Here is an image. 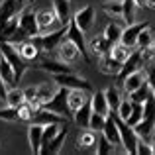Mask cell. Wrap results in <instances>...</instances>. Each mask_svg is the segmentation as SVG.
I'll return each instance as SVG.
<instances>
[{"label": "cell", "instance_id": "1", "mask_svg": "<svg viewBox=\"0 0 155 155\" xmlns=\"http://www.w3.org/2000/svg\"><path fill=\"white\" fill-rule=\"evenodd\" d=\"M65 34H67V26H61L59 30L55 31H43V34H38L34 35V43L38 45V49L41 53H47V55H51L53 51L59 47V43L63 41Z\"/></svg>", "mask_w": 155, "mask_h": 155}, {"label": "cell", "instance_id": "2", "mask_svg": "<svg viewBox=\"0 0 155 155\" xmlns=\"http://www.w3.org/2000/svg\"><path fill=\"white\" fill-rule=\"evenodd\" d=\"M0 55H2L4 59L12 65L16 83H20V79H22V77L26 75V71H28V63L20 57L16 45H14V43H8V41H0Z\"/></svg>", "mask_w": 155, "mask_h": 155}, {"label": "cell", "instance_id": "3", "mask_svg": "<svg viewBox=\"0 0 155 155\" xmlns=\"http://www.w3.org/2000/svg\"><path fill=\"white\" fill-rule=\"evenodd\" d=\"M67 94H69V88L57 87L55 94L47 102H43L41 106L45 110H49V112L57 114V116H61V118H71V110H69V104H67Z\"/></svg>", "mask_w": 155, "mask_h": 155}, {"label": "cell", "instance_id": "4", "mask_svg": "<svg viewBox=\"0 0 155 155\" xmlns=\"http://www.w3.org/2000/svg\"><path fill=\"white\" fill-rule=\"evenodd\" d=\"M53 83H55L57 87H65V88H79V91H84V92H88V94L94 92L92 83H88L84 77H79L75 71L63 73V75H53Z\"/></svg>", "mask_w": 155, "mask_h": 155}, {"label": "cell", "instance_id": "5", "mask_svg": "<svg viewBox=\"0 0 155 155\" xmlns=\"http://www.w3.org/2000/svg\"><path fill=\"white\" fill-rule=\"evenodd\" d=\"M34 69H41V71H47L49 75H63V73H71L75 71V69L71 67V65L63 63V61H59L55 57L53 59L51 55H47V53H39V57L34 61Z\"/></svg>", "mask_w": 155, "mask_h": 155}, {"label": "cell", "instance_id": "6", "mask_svg": "<svg viewBox=\"0 0 155 155\" xmlns=\"http://www.w3.org/2000/svg\"><path fill=\"white\" fill-rule=\"evenodd\" d=\"M112 116H114V120H116V124H118V130H120V145L124 147L126 153L136 155V147H137V141H140L137 134L134 132V128L130 124H126L122 118H118L116 112H112Z\"/></svg>", "mask_w": 155, "mask_h": 155}, {"label": "cell", "instance_id": "7", "mask_svg": "<svg viewBox=\"0 0 155 155\" xmlns=\"http://www.w3.org/2000/svg\"><path fill=\"white\" fill-rule=\"evenodd\" d=\"M65 38L71 39V41L75 43L77 49H79V53H81V57H83L87 63H92V57H91V53H88L87 41H84V31L73 22V18L69 20V24H67V34H65Z\"/></svg>", "mask_w": 155, "mask_h": 155}, {"label": "cell", "instance_id": "8", "mask_svg": "<svg viewBox=\"0 0 155 155\" xmlns=\"http://www.w3.org/2000/svg\"><path fill=\"white\" fill-rule=\"evenodd\" d=\"M18 28L28 35V38H34V35L39 34L38 28V20H35V10L30 6H26L24 10H20L18 14Z\"/></svg>", "mask_w": 155, "mask_h": 155}, {"label": "cell", "instance_id": "9", "mask_svg": "<svg viewBox=\"0 0 155 155\" xmlns=\"http://www.w3.org/2000/svg\"><path fill=\"white\" fill-rule=\"evenodd\" d=\"M143 67V57H141V49H132V53L128 55V59L122 63L120 67V73H118V83H122V81L126 79V77L130 75V73L137 71V69Z\"/></svg>", "mask_w": 155, "mask_h": 155}, {"label": "cell", "instance_id": "10", "mask_svg": "<svg viewBox=\"0 0 155 155\" xmlns=\"http://www.w3.org/2000/svg\"><path fill=\"white\" fill-rule=\"evenodd\" d=\"M55 53H57V59L63 61V63H67V65H75L77 61H79V57H81L77 45L67 38H63V41L59 43V47L55 49Z\"/></svg>", "mask_w": 155, "mask_h": 155}, {"label": "cell", "instance_id": "11", "mask_svg": "<svg viewBox=\"0 0 155 155\" xmlns=\"http://www.w3.org/2000/svg\"><path fill=\"white\" fill-rule=\"evenodd\" d=\"M147 26V22H134V24H126V28L122 30L120 34V43H124L126 47L134 49L136 47V41H137V35L143 28Z\"/></svg>", "mask_w": 155, "mask_h": 155}, {"label": "cell", "instance_id": "12", "mask_svg": "<svg viewBox=\"0 0 155 155\" xmlns=\"http://www.w3.org/2000/svg\"><path fill=\"white\" fill-rule=\"evenodd\" d=\"M65 137H67V126H63V128L59 130V134L53 136L49 141L41 143L39 155H57L61 149H63V145H65Z\"/></svg>", "mask_w": 155, "mask_h": 155}, {"label": "cell", "instance_id": "13", "mask_svg": "<svg viewBox=\"0 0 155 155\" xmlns=\"http://www.w3.org/2000/svg\"><path fill=\"white\" fill-rule=\"evenodd\" d=\"M132 128L141 141H151V137L155 136V116H143Z\"/></svg>", "mask_w": 155, "mask_h": 155}, {"label": "cell", "instance_id": "14", "mask_svg": "<svg viewBox=\"0 0 155 155\" xmlns=\"http://www.w3.org/2000/svg\"><path fill=\"white\" fill-rule=\"evenodd\" d=\"M16 49H18L20 57H22V59L26 61L28 65H30V63H34V61L39 57V53H41V51L38 49V45L34 43V39H31V38L22 39L20 43H16Z\"/></svg>", "mask_w": 155, "mask_h": 155}, {"label": "cell", "instance_id": "15", "mask_svg": "<svg viewBox=\"0 0 155 155\" xmlns=\"http://www.w3.org/2000/svg\"><path fill=\"white\" fill-rule=\"evenodd\" d=\"M73 22H75L77 26H79L81 30L87 34V31L92 28V24H94V8H92V6L81 8L79 12H75V14H73Z\"/></svg>", "mask_w": 155, "mask_h": 155}, {"label": "cell", "instance_id": "16", "mask_svg": "<svg viewBox=\"0 0 155 155\" xmlns=\"http://www.w3.org/2000/svg\"><path fill=\"white\" fill-rule=\"evenodd\" d=\"M100 134H102V136L114 145V147H116V145H120V130H118V124H116V120H114L112 112L106 116L104 126H102V130H100Z\"/></svg>", "mask_w": 155, "mask_h": 155}, {"label": "cell", "instance_id": "17", "mask_svg": "<svg viewBox=\"0 0 155 155\" xmlns=\"http://www.w3.org/2000/svg\"><path fill=\"white\" fill-rule=\"evenodd\" d=\"M120 67H122V63L114 59V57L110 55V51L98 57V69H100V73H102V75L116 77L118 73H120Z\"/></svg>", "mask_w": 155, "mask_h": 155}, {"label": "cell", "instance_id": "18", "mask_svg": "<svg viewBox=\"0 0 155 155\" xmlns=\"http://www.w3.org/2000/svg\"><path fill=\"white\" fill-rule=\"evenodd\" d=\"M41 140H43V126L41 124H35V122H30V128H28V141H30L31 153L39 155Z\"/></svg>", "mask_w": 155, "mask_h": 155}, {"label": "cell", "instance_id": "19", "mask_svg": "<svg viewBox=\"0 0 155 155\" xmlns=\"http://www.w3.org/2000/svg\"><path fill=\"white\" fill-rule=\"evenodd\" d=\"M35 20H38V28H39V34L43 31H49L53 28V24H57V16L53 12V8H41V10L35 12Z\"/></svg>", "mask_w": 155, "mask_h": 155}, {"label": "cell", "instance_id": "20", "mask_svg": "<svg viewBox=\"0 0 155 155\" xmlns=\"http://www.w3.org/2000/svg\"><path fill=\"white\" fill-rule=\"evenodd\" d=\"M51 8L61 26H67L71 20V0H51Z\"/></svg>", "mask_w": 155, "mask_h": 155}, {"label": "cell", "instance_id": "21", "mask_svg": "<svg viewBox=\"0 0 155 155\" xmlns=\"http://www.w3.org/2000/svg\"><path fill=\"white\" fill-rule=\"evenodd\" d=\"M145 81V71L143 69H137V71H134V73H130L128 77H126L124 81L120 83V87L124 88V92L126 94H130L132 91H136L137 87H140L141 83Z\"/></svg>", "mask_w": 155, "mask_h": 155}, {"label": "cell", "instance_id": "22", "mask_svg": "<svg viewBox=\"0 0 155 155\" xmlns=\"http://www.w3.org/2000/svg\"><path fill=\"white\" fill-rule=\"evenodd\" d=\"M91 98V96H88ZM91 114H92V108H91V100H87L81 108H77L75 112H73V122H75L77 126H79L81 130L88 128V122H91Z\"/></svg>", "mask_w": 155, "mask_h": 155}, {"label": "cell", "instance_id": "23", "mask_svg": "<svg viewBox=\"0 0 155 155\" xmlns=\"http://www.w3.org/2000/svg\"><path fill=\"white\" fill-rule=\"evenodd\" d=\"M88 92L84 91H79V88H69V94H67V104H69V110H71V116L77 108H81L84 102L88 100Z\"/></svg>", "mask_w": 155, "mask_h": 155}, {"label": "cell", "instance_id": "24", "mask_svg": "<svg viewBox=\"0 0 155 155\" xmlns=\"http://www.w3.org/2000/svg\"><path fill=\"white\" fill-rule=\"evenodd\" d=\"M88 100H91V108H92V112L102 114V116H108V114H110V108H108V102H106L104 91H96V92H92Z\"/></svg>", "mask_w": 155, "mask_h": 155}, {"label": "cell", "instance_id": "25", "mask_svg": "<svg viewBox=\"0 0 155 155\" xmlns=\"http://www.w3.org/2000/svg\"><path fill=\"white\" fill-rule=\"evenodd\" d=\"M110 47H112V43L104 38V34H100V35H94V38H92V41L88 43V53L100 57V55H104V53H108Z\"/></svg>", "mask_w": 155, "mask_h": 155}, {"label": "cell", "instance_id": "26", "mask_svg": "<svg viewBox=\"0 0 155 155\" xmlns=\"http://www.w3.org/2000/svg\"><path fill=\"white\" fill-rule=\"evenodd\" d=\"M96 132L91 128H84V132L79 134V137H77V149H88L92 147V145H96Z\"/></svg>", "mask_w": 155, "mask_h": 155}, {"label": "cell", "instance_id": "27", "mask_svg": "<svg viewBox=\"0 0 155 155\" xmlns=\"http://www.w3.org/2000/svg\"><path fill=\"white\" fill-rule=\"evenodd\" d=\"M0 79L4 81V84H6V87H14V84H16L14 69H12V65L8 63L2 55H0Z\"/></svg>", "mask_w": 155, "mask_h": 155}, {"label": "cell", "instance_id": "28", "mask_svg": "<svg viewBox=\"0 0 155 155\" xmlns=\"http://www.w3.org/2000/svg\"><path fill=\"white\" fill-rule=\"evenodd\" d=\"M35 87H38L35 100H38L39 106H41L43 102H47V100L55 94V91H57V84H49V83H41V84H35Z\"/></svg>", "mask_w": 155, "mask_h": 155}, {"label": "cell", "instance_id": "29", "mask_svg": "<svg viewBox=\"0 0 155 155\" xmlns=\"http://www.w3.org/2000/svg\"><path fill=\"white\" fill-rule=\"evenodd\" d=\"M151 94V88H149V84H147V81H143V83L140 84V87L136 88V91H132L130 92V100H132V102H141L143 104L145 100H147V96Z\"/></svg>", "mask_w": 155, "mask_h": 155}, {"label": "cell", "instance_id": "30", "mask_svg": "<svg viewBox=\"0 0 155 155\" xmlns=\"http://www.w3.org/2000/svg\"><path fill=\"white\" fill-rule=\"evenodd\" d=\"M4 100H6L8 106H16V108H18L20 104L26 102V98H24V91H20V88H16V87H10V91H6Z\"/></svg>", "mask_w": 155, "mask_h": 155}, {"label": "cell", "instance_id": "31", "mask_svg": "<svg viewBox=\"0 0 155 155\" xmlns=\"http://www.w3.org/2000/svg\"><path fill=\"white\" fill-rule=\"evenodd\" d=\"M120 18L126 24L136 22V4H134V0H122V16Z\"/></svg>", "mask_w": 155, "mask_h": 155}, {"label": "cell", "instance_id": "32", "mask_svg": "<svg viewBox=\"0 0 155 155\" xmlns=\"http://www.w3.org/2000/svg\"><path fill=\"white\" fill-rule=\"evenodd\" d=\"M130 53H132V49H130V47H126L124 43H120V41L112 43V47H110V55H112L116 61H120V63H124V61L128 59Z\"/></svg>", "mask_w": 155, "mask_h": 155}, {"label": "cell", "instance_id": "33", "mask_svg": "<svg viewBox=\"0 0 155 155\" xmlns=\"http://www.w3.org/2000/svg\"><path fill=\"white\" fill-rule=\"evenodd\" d=\"M104 96H106V102H108L110 112H114V110L118 108V104H120V100H122L120 91H118L116 87H108V88L104 91Z\"/></svg>", "mask_w": 155, "mask_h": 155}, {"label": "cell", "instance_id": "34", "mask_svg": "<svg viewBox=\"0 0 155 155\" xmlns=\"http://www.w3.org/2000/svg\"><path fill=\"white\" fill-rule=\"evenodd\" d=\"M151 43H153V31H151V28H149V24H147V26L140 31V35H137L136 47L137 49H145V47H149Z\"/></svg>", "mask_w": 155, "mask_h": 155}, {"label": "cell", "instance_id": "35", "mask_svg": "<svg viewBox=\"0 0 155 155\" xmlns=\"http://www.w3.org/2000/svg\"><path fill=\"white\" fill-rule=\"evenodd\" d=\"M143 118V104L141 102H132V112H130L128 120H126V124L130 126H136L137 122Z\"/></svg>", "mask_w": 155, "mask_h": 155}, {"label": "cell", "instance_id": "36", "mask_svg": "<svg viewBox=\"0 0 155 155\" xmlns=\"http://www.w3.org/2000/svg\"><path fill=\"white\" fill-rule=\"evenodd\" d=\"M120 34H122V28L118 26V24H114V22H110L108 26H106V30H104V38L108 39L110 43L120 41Z\"/></svg>", "mask_w": 155, "mask_h": 155}, {"label": "cell", "instance_id": "37", "mask_svg": "<svg viewBox=\"0 0 155 155\" xmlns=\"http://www.w3.org/2000/svg\"><path fill=\"white\" fill-rule=\"evenodd\" d=\"M114 151H116V149H114V145L106 140L102 134H100L98 140H96V153H98V155H112Z\"/></svg>", "mask_w": 155, "mask_h": 155}, {"label": "cell", "instance_id": "38", "mask_svg": "<svg viewBox=\"0 0 155 155\" xmlns=\"http://www.w3.org/2000/svg\"><path fill=\"white\" fill-rule=\"evenodd\" d=\"M145 81H147L149 88H151V94L155 96V59L153 61H147L145 63Z\"/></svg>", "mask_w": 155, "mask_h": 155}, {"label": "cell", "instance_id": "39", "mask_svg": "<svg viewBox=\"0 0 155 155\" xmlns=\"http://www.w3.org/2000/svg\"><path fill=\"white\" fill-rule=\"evenodd\" d=\"M116 112V116L118 118H122V120H128V116H130V112H132V100L130 98H122L120 100V104H118V108L114 110Z\"/></svg>", "mask_w": 155, "mask_h": 155}, {"label": "cell", "instance_id": "40", "mask_svg": "<svg viewBox=\"0 0 155 155\" xmlns=\"http://www.w3.org/2000/svg\"><path fill=\"white\" fill-rule=\"evenodd\" d=\"M0 120H4V122H18V108H16V106L0 108Z\"/></svg>", "mask_w": 155, "mask_h": 155}, {"label": "cell", "instance_id": "41", "mask_svg": "<svg viewBox=\"0 0 155 155\" xmlns=\"http://www.w3.org/2000/svg\"><path fill=\"white\" fill-rule=\"evenodd\" d=\"M104 12L112 18H120L122 16V0L120 2H106L104 4Z\"/></svg>", "mask_w": 155, "mask_h": 155}, {"label": "cell", "instance_id": "42", "mask_svg": "<svg viewBox=\"0 0 155 155\" xmlns=\"http://www.w3.org/2000/svg\"><path fill=\"white\" fill-rule=\"evenodd\" d=\"M104 120H106V116L92 112L91 114V122H88V128L94 130V132H100V130H102V126H104Z\"/></svg>", "mask_w": 155, "mask_h": 155}, {"label": "cell", "instance_id": "43", "mask_svg": "<svg viewBox=\"0 0 155 155\" xmlns=\"http://www.w3.org/2000/svg\"><path fill=\"white\" fill-rule=\"evenodd\" d=\"M136 155H153L151 151V145H149V141H137V147H136Z\"/></svg>", "mask_w": 155, "mask_h": 155}, {"label": "cell", "instance_id": "44", "mask_svg": "<svg viewBox=\"0 0 155 155\" xmlns=\"http://www.w3.org/2000/svg\"><path fill=\"white\" fill-rule=\"evenodd\" d=\"M6 91H8V87L4 84V81L0 79V100H4V96H6Z\"/></svg>", "mask_w": 155, "mask_h": 155}, {"label": "cell", "instance_id": "45", "mask_svg": "<svg viewBox=\"0 0 155 155\" xmlns=\"http://www.w3.org/2000/svg\"><path fill=\"white\" fill-rule=\"evenodd\" d=\"M134 4H136V8H143L145 6V0H134Z\"/></svg>", "mask_w": 155, "mask_h": 155}, {"label": "cell", "instance_id": "46", "mask_svg": "<svg viewBox=\"0 0 155 155\" xmlns=\"http://www.w3.org/2000/svg\"><path fill=\"white\" fill-rule=\"evenodd\" d=\"M145 6H149V8H155V0H145Z\"/></svg>", "mask_w": 155, "mask_h": 155}, {"label": "cell", "instance_id": "47", "mask_svg": "<svg viewBox=\"0 0 155 155\" xmlns=\"http://www.w3.org/2000/svg\"><path fill=\"white\" fill-rule=\"evenodd\" d=\"M149 145H151V151H153V155H155V136L151 137V141H149Z\"/></svg>", "mask_w": 155, "mask_h": 155}]
</instances>
